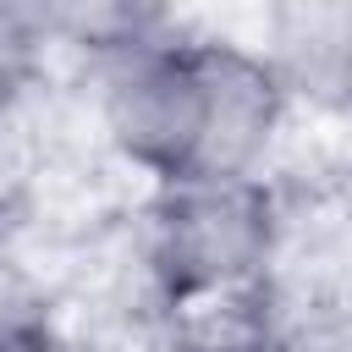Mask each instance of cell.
<instances>
[{"instance_id": "cell-1", "label": "cell", "mask_w": 352, "mask_h": 352, "mask_svg": "<svg viewBox=\"0 0 352 352\" xmlns=\"http://www.w3.org/2000/svg\"><path fill=\"white\" fill-rule=\"evenodd\" d=\"M280 198L264 176L160 182L143 226V264L160 308L264 286L280 253Z\"/></svg>"}, {"instance_id": "cell-2", "label": "cell", "mask_w": 352, "mask_h": 352, "mask_svg": "<svg viewBox=\"0 0 352 352\" xmlns=\"http://www.w3.org/2000/svg\"><path fill=\"white\" fill-rule=\"evenodd\" d=\"M94 66H99V126L110 148L143 176H154V187L198 176L209 143L204 38L154 22L148 33L94 55Z\"/></svg>"}, {"instance_id": "cell-3", "label": "cell", "mask_w": 352, "mask_h": 352, "mask_svg": "<svg viewBox=\"0 0 352 352\" xmlns=\"http://www.w3.org/2000/svg\"><path fill=\"white\" fill-rule=\"evenodd\" d=\"M204 72H209V143L198 176H258L280 121H286V82L270 66L264 50L204 38Z\"/></svg>"}, {"instance_id": "cell-4", "label": "cell", "mask_w": 352, "mask_h": 352, "mask_svg": "<svg viewBox=\"0 0 352 352\" xmlns=\"http://www.w3.org/2000/svg\"><path fill=\"white\" fill-rule=\"evenodd\" d=\"M50 50V16L44 6H16L0 0V121L33 94Z\"/></svg>"}, {"instance_id": "cell-5", "label": "cell", "mask_w": 352, "mask_h": 352, "mask_svg": "<svg viewBox=\"0 0 352 352\" xmlns=\"http://www.w3.org/2000/svg\"><path fill=\"white\" fill-rule=\"evenodd\" d=\"M55 346V302L44 280L0 253V352H50Z\"/></svg>"}]
</instances>
